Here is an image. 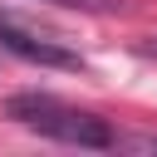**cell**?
Instances as JSON below:
<instances>
[{
  "mask_svg": "<svg viewBox=\"0 0 157 157\" xmlns=\"http://www.w3.org/2000/svg\"><path fill=\"white\" fill-rule=\"evenodd\" d=\"M123 152H157V132H118Z\"/></svg>",
  "mask_w": 157,
  "mask_h": 157,
  "instance_id": "cell-4",
  "label": "cell"
},
{
  "mask_svg": "<svg viewBox=\"0 0 157 157\" xmlns=\"http://www.w3.org/2000/svg\"><path fill=\"white\" fill-rule=\"evenodd\" d=\"M0 49L15 54V59H25V64H39V69H64V74H78L83 69V59L69 44H59L54 34H39V29L20 25L10 10H0Z\"/></svg>",
  "mask_w": 157,
  "mask_h": 157,
  "instance_id": "cell-2",
  "label": "cell"
},
{
  "mask_svg": "<svg viewBox=\"0 0 157 157\" xmlns=\"http://www.w3.org/2000/svg\"><path fill=\"white\" fill-rule=\"evenodd\" d=\"M5 118L25 123V128L39 132V137L69 142V147H88V152L118 147V132H113L98 113L69 108V103H59V98H49V93H15V98H5Z\"/></svg>",
  "mask_w": 157,
  "mask_h": 157,
  "instance_id": "cell-1",
  "label": "cell"
},
{
  "mask_svg": "<svg viewBox=\"0 0 157 157\" xmlns=\"http://www.w3.org/2000/svg\"><path fill=\"white\" fill-rule=\"evenodd\" d=\"M44 5L83 10V15H128V10H132V0H44Z\"/></svg>",
  "mask_w": 157,
  "mask_h": 157,
  "instance_id": "cell-3",
  "label": "cell"
}]
</instances>
